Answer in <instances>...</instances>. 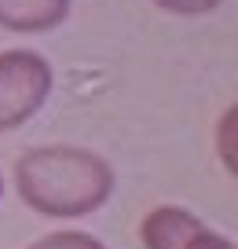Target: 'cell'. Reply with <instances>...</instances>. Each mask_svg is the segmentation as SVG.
<instances>
[{"label": "cell", "instance_id": "obj_1", "mask_svg": "<svg viewBox=\"0 0 238 249\" xmlns=\"http://www.w3.org/2000/svg\"><path fill=\"white\" fill-rule=\"evenodd\" d=\"M15 191L40 216L73 220L110 202L114 169L85 147H33L15 161Z\"/></svg>", "mask_w": 238, "mask_h": 249}, {"label": "cell", "instance_id": "obj_2", "mask_svg": "<svg viewBox=\"0 0 238 249\" xmlns=\"http://www.w3.org/2000/svg\"><path fill=\"white\" fill-rule=\"evenodd\" d=\"M55 85L52 62L30 48L0 52V132L22 128L48 103Z\"/></svg>", "mask_w": 238, "mask_h": 249}, {"label": "cell", "instance_id": "obj_3", "mask_svg": "<svg viewBox=\"0 0 238 249\" xmlns=\"http://www.w3.org/2000/svg\"><path fill=\"white\" fill-rule=\"evenodd\" d=\"M198 227L205 224L194 213L180 209V205H158L139 224V242H143V249H180Z\"/></svg>", "mask_w": 238, "mask_h": 249}, {"label": "cell", "instance_id": "obj_4", "mask_svg": "<svg viewBox=\"0 0 238 249\" xmlns=\"http://www.w3.org/2000/svg\"><path fill=\"white\" fill-rule=\"evenodd\" d=\"M70 15V0H0V30L48 33Z\"/></svg>", "mask_w": 238, "mask_h": 249}, {"label": "cell", "instance_id": "obj_5", "mask_svg": "<svg viewBox=\"0 0 238 249\" xmlns=\"http://www.w3.org/2000/svg\"><path fill=\"white\" fill-rule=\"evenodd\" d=\"M30 249H107V246L99 238H92V234H85V231H55V234L37 238Z\"/></svg>", "mask_w": 238, "mask_h": 249}, {"label": "cell", "instance_id": "obj_6", "mask_svg": "<svg viewBox=\"0 0 238 249\" xmlns=\"http://www.w3.org/2000/svg\"><path fill=\"white\" fill-rule=\"evenodd\" d=\"M235 117H238V107H227L223 110V121H220V158H223V169L227 172H238V161H235Z\"/></svg>", "mask_w": 238, "mask_h": 249}, {"label": "cell", "instance_id": "obj_7", "mask_svg": "<svg viewBox=\"0 0 238 249\" xmlns=\"http://www.w3.org/2000/svg\"><path fill=\"white\" fill-rule=\"evenodd\" d=\"M223 0H154V8L169 11V15H209V11H216Z\"/></svg>", "mask_w": 238, "mask_h": 249}, {"label": "cell", "instance_id": "obj_8", "mask_svg": "<svg viewBox=\"0 0 238 249\" xmlns=\"http://www.w3.org/2000/svg\"><path fill=\"white\" fill-rule=\"evenodd\" d=\"M180 249H235V242L223 238V234H216L213 227H198Z\"/></svg>", "mask_w": 238, "mask_h": 249}, {"label": "cell", "instance_id": "obj_9", "mask_svg": "<svg viewBox=\"0 0 238 249\" xmlns=\"http://www.w3.org/2000/svg\"><path fill=\"white\" fill-rule=\"evenodd\" d=\"M0 198H4V176H0Z\"/></svg>", "mask_w": 238, "mask_h": 249}]
</instances>
